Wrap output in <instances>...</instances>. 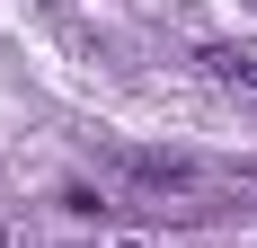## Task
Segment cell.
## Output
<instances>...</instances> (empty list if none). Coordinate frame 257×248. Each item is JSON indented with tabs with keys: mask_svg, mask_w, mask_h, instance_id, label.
Returning <instances> with one entry per match:
<instances>
[{
	"mask_svg": "<svg viewBox=\"0 0 257 248\" xmlns=\"http://www.w3.org/2000/svg\"><path fill=\"white\" fill-rule=\"evenodd\" d=\"M106 169L124 177V186H142L151 204H169V195H195V186H204V169H195L186 151H142V142H115V151H106Z\"/></svg>",
	"mask_w": 257,
	"mask_h": 248,
	"instance_id": "obj_1",
	"label": "cell"
},
{
	"mask_svg": "<svg viewBox=\"0 0 257 248\" xmlns=\"http://www.w3.org/2000/svg\"><path fill=\"white\" fill-rule=\"evenodd\" d=\"M195 62H204V80H222V89L257 98V53H248V45H204Z\"/></svg>",
	"mask_w": 257,
	"mask_h": 248,
	"instance_id": "obj_2",
	"label": "cell"
},
{
	"mask_svg": "<svg viewBox=\"0 0 257 248\" xmlns=\"http://www.w3.org/2000/svg\"><path fill=\"white\" fill-rule=\"evenodd\" d=\"M62 213H71V222H106V213H115V204H106L98 186H62Z\"/></svg>",
	"mask_w": 257,
	"mask_h": 248,
	"instance_id": "obj_3",
	"label": "cell"
},
{
	"mask_svg": "<svg viewBox=\"0 0 257 248\" xmlns=\"http://www.w3.org/2000/svg\"><path fill=\"white\" fill-rule=\"evenodd\" d=\"M0 248H9V239H0Z\"/></svg>",
	"mask_w": 257,
	"mask_h": 248,
	"instance_id": "obj_4",
	"label": "cell"
}]
</instances>
